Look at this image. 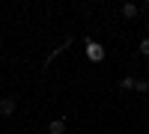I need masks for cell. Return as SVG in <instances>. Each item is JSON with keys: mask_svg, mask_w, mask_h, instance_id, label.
Returning <instances> with one entry per match:
<instances>
[{"mask_svg": "<svg viewBox=\"0 0 149 134\" xmlns=\"http://www.w3.org/2000/svg\"><path fill=\"white\" fill-rule=\"evenodd\" d=\"M84 54H86L90 63H102V60L107 57V51L102 48V42H95V39H86L84 42Z\"/></svg>", "mask_w": 149, "mask_h": 134, "instance_id": "cell-1", "label": "cell"}, {"mask_svg": "<svg viewBox=\"0 0 149 134\" xmlns=\"http://www.w3.org/2000/svg\"><path fill=\"white\" fill-rule=\"evenodd\" d=\"M18 110V101H15V95H3V99H0V116H12Z\"/></svg>", "mask_w": 149, "mask_h": 134, "instance_id": "cell-2", "label": "cell"}, {"mask_svg": "<svg viewBox=\"0 0 149 134\" xmlns=\"http://www.w3.org/2000/svg\"><path fill=\"white\" fill-rule=\"evenodd\" d=\"M119 12H122V18H125V21H131V18H137V15H140V6H137V3H122Z\"/></svg>", "mask_w": 149, "mask_h": 134, "instance_id": "cell-3", "label": "cell"}, {"mask_svg": "<svg viewBox=\"0 0 149 134\" xmlns=\"http://www.w3.org/2000/svg\"><path fill=\"white\" fill-rule=\"evenodd\" d=\"M48 134H66V119L60 116V119H51L48 122Z\"/></svg>", "mask_w": 149, "mask_h": 134, "instance_id": "cell-4", "label": "cell"}, {"mask_svg": "<svg viewBox=\"0 0 149 134\" xmlns=\"http://www.w3.org/2000/svg\"><path fill=\"white\" fill-rule=\"evenodd\" d=\"M134 83H137V78H134V75H125V78L119 81V90H122V92H131Z\"/></svg>", "mask_w": 149, "mask_h": 134, "instance_id": "cell-5", "label": "cell"}, {"mask_svg": "<svg viewBox=\"0 0 149 134\" xmlns=\"http://www.w3.org/2000/svg\"><path fill=\"white\" fill-rule=\"evenodd\" d=\"M134 92L146 95V92H149V81H146V78H137V83H134Z\"/></svg>", "mask_w": 149, "mask_h": 134, "instance_id": "cell-6", "label": "cell"}, {"mask_svg": "<svg viewBox=\"0 0 149 134\" xmlns=\"http://www.w3.org/2000/svg\"><path fill=\"white\" fill-rule=\"evenodd\" d=\"M137 54H140V57H149V36H146V39H140V45H137Z\"/></svg>", "mask_w": 149, "mask_h": 134, "instance_id": "cell-7", "label": "cell"}, {"mask_svg": "<svg viewBox=\"0 0 149 134\" xmlns=\"http://www.w3.org/2000/svg\"><path fill=\"white\" fill-rule=\"evenodd\" d=\"M146 30H149V21H146Z\"/></svg>", "mask_w": 149, "mask_h": 134, "instance_id": "cell-8", "label": "cell"}]
</instances>
